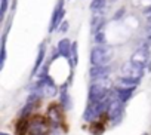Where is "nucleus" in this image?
Wrapping results in <instances>:
<instances>
[{"instance_id":"20","label":"nucleus","mask_w":151,"mask_h":135,"mask_svg":"<svg viewBox=\"0 0 151 135\" xmlns=\"http://www.w3.org/2000/svg\"><path fill=\"white\" fill-rule=\"evenodd\" d=\"M0 3H2V6H0V15H5L6 14V9H8V0H0Z\"/></svg>"},{"instance_id":"11","label":"nucleus","mask_w":151,"mask_h":135,"mask_svg":"<svg viewBox=\"0 0 151 135\" xmlns=\"http://www.w3.org/2000/svg\"><path fill=\"white\" fill-rule=\"evenodd\" d=\"M133 91H135V88H119V86H117V89H116V95H117V98H119L120 101L126 103L127 100H130Z\"/></svg>"},{"instance_id":"3","label":"nucleus","mask_w":151,"mask_h":135,"mask_svg":"<svg viewBox=\"0 0 151 135\" xmlns=\"http://www.w3.org/2000/svg\"><path fill=\"white\" fill-rule=\"evenodd\" d=\"M122 76L124 77H129V79H136V80H141V77L144 76V67L133 62L132 59L126 61L122 67Z\"/></svg>"},{"instance_id":"17","label":"nucleus","mask_w":151,"mask_h":135,"mask_svg":"<svg viewBox=\"0 0 151 135\" xmlns=\"http://www.w3.org/2000/svg\"><path fill=\"white\" fill-rule=\"evenodd\" d=\"M70 61H71L73 67H76V65H77V62H79V56H77V43H76V42H73V46H71Z\"/></svg>"},{"instance_id":"12","label":"nucleus","mask_w":151,"mask_h":135,"mask_svg":"<svg viewBox=\"0 0 151 135\" xmlns=\"http://www.w3.org/2000/svg\"><path fill=\"white\" fill-rule=\"evenodd\" d=\"M138 83H139V80L129 79V77H124V76L119 77V80H117V86L119 88H136Z\"/></svg>"},{"instance_id":"25","label":"nucleus","mask_w":151,"mask_h":135,"mask_svg":"<svg viewBox=\"0 0 151 135\" xmlns=\"http://www.w3.org/2000/svg\"><path fill=\"white\" fill-rule=\"evenodd\" d=\"M0 135H9V134H6V132H2V134H0Z\"/></svg>"},{"instance_id":"14","label":"nucleus","mask_w":151,"mask_h":135,"mask_svg":"<svg viewBox=\"0 0 151 135\" xmlns=\"http://www.w3.org/2000/svg\"><path fill=\"white\" fill-rule=\"evenodd\" d=\"M43 59H45V48L40 46V49H39V55H37V59H36V64H34V67H33V76L39 71L40 65L43 64Z\"/></svg>"},{"instance_id":"24","label":"nucleus","mask_w":151,"mask_h":135,"mask_svg":"<svg viewBox=\"0 0 151 135\" xmlns=\"http://www.w3.org/2000/svg\"><path fill=\"white\" fill-rule=\"evenodd\" d=\"M123 12H124V9H122L120 12H117V15H116V18H120V17L123 15Z\"/></svg>"},{"instance_id":"15","label":"nucleus","mask_w":151,"mask_h":135,"mask_svg":"<svg viewBox=\"0 0 151 135\" xmlns=\"http://www.w3.org/2000/svg\"><path fill=\"white\" fill-rule=\"evenodd\" d=\"M102 25H104V18L101 15L95 17L93 21H92V31H93V34L98 33V31H102Z\"/></svg>"},{"instance_id":"26","label":"nucleus","mask_w":151,"mask_h":135,"mask_svg":"<svg viewBox=\"0 0 151 135\" xmlns=\"http://www.w3.org/2000/svg\"><path fill=\"white\" fill-rule=\"evenodd\" d=\"M144 135H148V134H144Z\"/></svg>"},{"instance_id":"21","label":"nucleus","mask_w":151,"mask_h":135,"mask_svg":"<svg viewBox=\"0 0 151 135\" xmlns=\"http://www.w3.org/2000/svg\"><path fill=\"white\" fill-rule=\"evenodd\" d=\"M145 34H147V39H148V42L151 45V22H148V25L145 28Z\"/></svg>"},{"instance_id":"23","label":"nucleus","mask_w":151,"mask_h":135,"mask_svg":"<svg viewBox=\"0 0 151 135\" xmlns=\"http://www.w3.org/2000/svg\"><path fill=\"white\" fill-rule=\"evenodd\" d=\"M145 12H147V18H148V22H151V8H150V9H147Z\"/></svg>"},{"instance_id":"13","label":"nucleus","mask_w":151,"mask_h":135,"mask_svg":"<svg viewBox=\"0 0 151 135\" xmlns=\"http://www.w3.org/2000/svg\"><path fill=\"white\" fill-rule=\"evenodd\" d=\"M47 119L53 123V125H58L59 122H61V116H59V111L56 110V107L55 105H52L50 108H49V111H47Z\"/></svg>"},{"instance_id":"7","label":"nucleus","mask_w":151,"mask_h":135,"mask_svg":"<svg viewBox=\"0 0 151 135\" xmlns=\"http://www.w3.org/2000/svg\"><path fill=\"white\" fill-rule=\"evenodd\" d=\"M133 62H136V64H139V65H142V67H145V64L150 61V49H148V46H142V48H138L136 51H135V53L132 55V58H130Z\"/></svg>"},{"instance_id":"6","label":"nucleus","mask_w":151,"mask_h":135,"mask_svg":"<svg viewBox=\"0 0 151 135\" xmlns=\"http://www.w3.org/2000/svg\"><path fill=\"white\" fill-rule=\"evenodd\" d=\"M65 15V11H64V3H62V0H59V3L58 6L55 8L53 14H52V19H50V27H49V31H55L59 28V25L62 24V18Z\"/></svg>"},{"instance_id":"9","label":"nucleus","mask_w":151,"mask_h":135,"mask_svg":"<svg viewBox=\"0 0 151 135\" xmlns=\"http://www.w3.org/2000/svg\"><path fill=\"white\" fill-rule=\"evenodd\" d=\"M71 46L73 43L68 40V39H61L58 42V46H56V51L61 56L64 58H70V53H71Z\"/></svg>"},{"instance_id":"1","label":"nucleus","mask_w":151,"mask_h":135,"mask_svg":"<svg viewBox=\"0 0 151 135\" xmlns=\"http://www.w3.org/2000/svg\"><path fill=\"white\" fill-rule=\"evenodd\" d=\"M110 91H111V82L108 77L96 79L92 82V85L89 88V101L91 103H101V101L107 100Z\"/></svg>"},{"instance_id":"16","label":"nucleus","mask_w":151,"mask_h":135,"mask_svg":"<svg viewBox=\"0 0 151 135\" xmlns=\"http://www.w3.org/2000/svg\"><path fill=\"white\" fill-rule=\"evenodd\" d=\"M105 2H107V0H92L91 9H92L93 12H99L98 15H101V12H102L104 8H105Z\"/></svg>"},{"instance_id":"19","label":"nucleus","mask_w":151,"mask_h":135,"mask_svg":"<svg viewBox=\"0 0 151 135\" xmlns=\"http://www.w3.org/2000/svg\"><path fill=\"white\" fill-rule=\"evenodd\" d=\"M5 61H6V48H5V39H3V43H2V58H0V69H3Z\"/></svg>"},{"instance_id":"10","label":"nucleus","mask_w":151,"mask_h":135,"mask_svg":"<svg viewBox=\"0 0 151 135\" xmlns=\"http://www.w3.org/2000/svg\"><path fill=\"white\" fill-rule=\"evenodd\" d=\"M59 103H61V105L65 110H70L71 108V98H70V95L67 92V85H64L59 89Z\"/></svg>"},{"instance_id":"8","label":"nucleus","mask_w":151,"mask_h":135,"mask_svg":"<svg viewBox=\"0 0 151 135\" xmlns=\"http://www.w3.org/2000/svg\"><path fill=\"white\" fill-rule=\"evenodd\" d=\"M110 67L108 65H93L91 69V77L93 80L96 79H104V77H108L110 74Z\"/></svg>"},{"instance_id":"22","label":"nucleus","mask_w":151,"mask_h":135,"mask_svg":"<svg viewBox=\"0 0 151 135\" xmlns=\"http://www.w3.org/2000/svg\"><path fill=\"white\" fill-rule=\"evenodd\" d=\"M61 25H62V27H61V28H58V30H59V31H67V28H68V24H67V22H62Z\"/></svg>"},{"instance_id":"2","label":"nucleus","mask_w":151,"mask_h":135,"mask_svg":"<svg viewBox=\"0 0 151 135\" xmlns=\"http://www.w3.org/2000/svg\"><path fill=\"white\" fill-rule=\"evenodd\" d=\"M113 56H114V49L108 45H98L91 51L92 65H108Z\"/></svg>"},{"instance_id":"18","label":"nucleus","mask_w":151,"mask_h":135,"mask_svg":"<svg viewBox=\"0 0 151 135\" xmlns=\"http://www.w3.org/2000/svg\"><path fill=\"white\" fill-rule=\"evenodd\" d=\"M95 42L98 43V45H104L105 43V36H104V31H98V33H95Z\"/></svg>"},{"instance_id":"5","label":"nucleus","mask_w":151,"mask_h":135,"mask_svg":"<svg viewBox=\"0 0 151 135\" xmlns=\"http://www.w3.org/2000/svg\"><path fill=\"white\" fill-rule=\"evenodd\" d=\"M107 113H108V117H110L111 122H114V123L119 122L123 116V101H120L119 98H114L111 101Z\"/></svg>"},{"instance_id":"4","label":"nucleus","mask_w":151,"mask_h":135,"mask_svg":"<svg viewBox=\"0 0 151 135\" xmlns=\"http://www.w3.org/2000/svg\"><path fill=\"white\" fill-rule=\"evenodd\" d=\"M49 132V125L43 117H34L28 122V134L30 135H46Z\"/></svg>"}]
</instances>
